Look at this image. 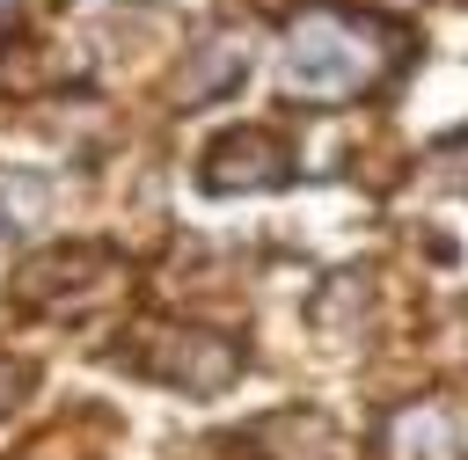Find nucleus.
<instances>
[{
  "instance_id": "1",
  "label": "nucleus",
  "mask_w": 468,
  "mask_h": 460,
  "mask_svg": "<svg viewBox=\"0 0 468 460\" xmlns=\"http://www.w3.org/2000/svg\"><path fill=\"white\" fill-rule=\"evenodd\" d=\"M402 29L380 22V15H358V7H336V0H307L292 22H285V51H278V73H285V95L329 110V102H351V95H373L395 66H402Z\"/></svg>"
},
{
  "instance_id": "2",
  "label": "nucleus",
  "mask_w": 468,
  "mask_h": 460,
  "mask_svg": "<svg viewBox=\"0 0 468 460\" xmlns=\"http://www.w3.org/2000/svg\"><path fill=\"white\" fill-rule=\"evenodd\" d=\"M373 460H468V402H402L373 431Z\"/></svg>"
},
{
  "instance_id": "3",
  "label": "nucleus",
  "mask_w": 468,
  "mask_h": 460,
  "mask_svg": "<svg viewBox=\"0 0 468 460\" xmlns=\"http://www.w3.org/2000/svg\"><path fill=\"white\" fill-rule=\"evenodd\" d=\"M292 153L278 131H227L212 153H205V190H271L285 183Z\"/></svg>"
},
{
  "instance_id": "4",
  "label": "nucleus",
  "mask_w": 468,
  "mask_h": 460,
  "mask_svg": "<svg viewBox=\"0 0 468 460\" xmlns=\"http://www.w3.org/2000/svg\"><path fill=\"white\" fill-rule=\"evenodd\" d=\"M183 350H146L139 365L146 372H161V380H176V387H190V394H212V387H227L234 380V343H219V336H176Z\"/></svg>"
},
{
  "instance_id": "5",
  "label": "nucleus",
  "mask_w": 468,
  "mask_h": 460,
  "mask_svg": "<svg viewBox=\"0 0 468 460\" xmlns=\"http://www.w3.org/2000/svg\"><path fill=\"white\" fill-rule=\"evenodd\" d=\"M234 73H249V37H241V29H219V37L205 44V58L183 66V95H190V102H197V95H219Z\"/></svg>"
},
{
  "instance_id": "6",
  "label": "nucleus",
  "mask_w": 468,
  "mask_h": 460,
  "mask_svg": "<svg viewBox=\"0 0 468 460\" xmlns=\"http://www.w3.org/2000/svg\"><path fill=\"white\" fill-rule=\"evenodd\" d=\"M15 387H22V372H15L7 358H0V409H7V394H15Z\"/></svg>"
}]
</instances>
